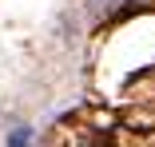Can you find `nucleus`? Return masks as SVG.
I'll use <instances>...</instances> for the list:
<instances>
[{
	"label": "nucleus",
	"mask_w": 155,
	"mask_h": 147,
	"mask_svg": "<svg viewBox=\"0 0 155 147\" xmlns=\"http://www.w3.org/2000/svg\"><path fill=\"white\" fill-rule=\"evenodd\" d=\"M28 143H32V131H28V127L8 131V147H28Z\"/></svg>",
	"instance_id": "f257e3e1"
}]
</instances>
